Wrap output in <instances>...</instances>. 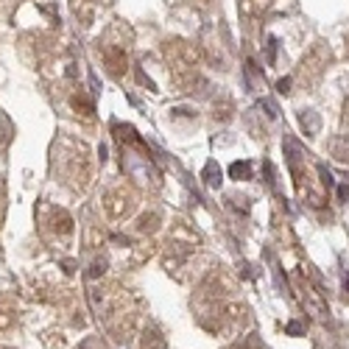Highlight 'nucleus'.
Returning a JSON list of instances; mask_svg holds the SVG:
<instances>
[{"instance_id": "obj_8", "label": "nucleus", "mask_w": 349, "mask_h": 349, "mask_svg": "<svg viewBox=\"0 0 349 349\" xmlns=\"http://www.w3.org/2000/svg\"><path fill=\"white\" fill-rule=\"evenodd\" d=\"M332 154H335V159H341V162H349V140L346 137L335 140V145H332Z\"/></svg>"}, {"instance_id": "obj_17", "label": "nucleus", "mask_w": 349, "mask_h": 349, "mask_svg": "<svg viewBox=\"0 0 349 349\" xmlns=\"http://www.w3.org/2000/svg\"><path fill=\"white\" fill-rule=\"evenodd\" d=\"M319 176H321V182H324L327 187H332V185H335V179H332V173L324 168V165H319Z\"/></svg>"}, {"instance_id": "obj_15", "label": "nucleus", "mask_w": 349, "mask_h": 349, "mask_svg": "<svg viewBox=\"0 0 349 349\" xmlns=\"http://www.w3.org/2000/svg\"><path fill=\"white\" fill-rule=\"evenodd\" d=\"M290 84H294V81H290V76L279 79V81H277V92H279V95H288V92H290Z\"/></svg>"}, {"instance_id": "obj_21", "label": "nucleus", "mask_w": 349, "mask_h": 349, "mask_svg": "<svg viewBox=\"0 0 349 349\" xmlns=\"http://www.w3.org/2000/svg\"><path fill=\"white\" fill-rule=\"evenodd\" d=\"M338 199L349 201V185H338Z\"/></svg>"}, {"instance_id": "obj_1", "label": "nucleus", "mask_w": 349, "mask_h": 349, "mask_svg": "<svg viewBox=\"0 0 349 349\" xmlns=\"http://www.w3.org/2000/svg\"><path fill=\"white\" fill-rule=\"evenodd\" d=\"M299 126H302V132H305V137H316L319 129H321L319 112H316V109H302L299 112Z\"/></svg>"}, {"instance_id": "obj_12", "label": "nucleus", "mask_w": 349, "mask_h": 349, "mask_svg": "<svg viewBox=\"0 0 349 349\" xmlns=\"http://www.w3.org/2000/svg\"><path fill=\"white\" fill-rule=\"evenodd\" d=\"M263 173H265V185H268L271 190H277V185H274V165H271L268 159L263 162Z\"/></svg>"}, {"instance_id": "obj_5", "label": "nucleus", "mask_w": 349, "mask_h": 349, "mask_svg": "<svg viewBox=\"0 0 349 349\" xmlns=\"http://www.w3.org/2000/svg\"><path fill=\"white\" fill-rule=\"evenodd\" d=\"M53 229H56V232H62V235H70V232H73V218L67 215L65 210H59L53 215Z\"/></svg>"}, {"instance_id": "obj_23", "label": "nucleus", "mask_w": 349, "mask_h": 349, "mask_svg": "<svg viewBox=\"0 0 349 349\" xmlns=\"http://www.w3.org/2000/svg\"><path fill=\"white\" fill-rule=\"evenodd\" d=\"M343 290H346V294H349V271H346V274H343Z\"/></svg>"}, {"instance_id": "obj_7", "label": "nucleus", "mask_w": 349, "mask_h": 349, "mask_svg": "<svg viewBox=\"0 0 349 349\" xmlns=\"http://www.w3.org/2000/svg\"><path fill=\"white\" fill-rule=\"evenodd\" d=\"M159 229V215L157 212H145L140 218V232H157Z\"/></svg>"}, {"instance_id": "obj_14", "label": "nucleus", "mask_w": 349, "mask_h": 349, "mask_svg": "<svg viewBox=\"0 0 349 349\" xmlns=\"http://www.w3.org/2000/svg\"><path fill=\"white\" fill-rule=\"evenodd\" d=\"M143 346L148 349V346H154V349H162L165 346V341L162 338H151V332H145V341H143Z\"/></svg>"}, {"instance_id": "obj_2", "label": "nucleus", "mask_w": 349, "mask_h": 349, "mask_svg": "<svg viewBox=\"0 0 349 349\" xmlns=\"http://www.w3.org/2000/svg\"><path fill=\"white\" fill-rule=\"evenodd\" d=\"M201 179H204V185L207 187H221V182H223V176H221V168H218V162L215 159H210V162L204 165V170H201Z\"/></svg>"}, {"instance_id": "obj_22", "label": "nucleus", "mask_w": 349, "mask_h": 349, "mask_svg": "<svg viewBox=\"0 0 349 349\" xmlns=\"http://www.w3.org/2000/svg\"><path fill=\"white\" fill-rule=\"evenodd\" d=\"M98 157H101V162H106V157H109V148H106V145H98Z\"/></svg>"}, {"instance_id": "obj_4", "label": "nucleus", "mask_w": 349, "mask_h": 349, "mask_svg": "<svg viewBox=\"0 0 349 349\" xmlns=\"http://www.w3.org/2000/svg\"><path fill=\"white\" fill-rule=\"evenodd\" d=\"M106 62H109V67H112V76H121L123 67H126V53H123L121 48H109L106 50Z\"/></svg>"}, {"instance_id": "obj_3", "label": "nucleus", "mask_w": 349, "mask_h": 349, "mask_svg": "<svg viewBox=\"0 0 349 349\" xmlns=\"http://www.w3.org/2000/svg\"><path fill=\"white\" fill-rule=\"evenodd\" d=\"M229 176L235 182H249L252 179V162L249 159H238V162L229 165Z\"/></svg>"}, {"instance_id": "obj_6", "label": "nucleus", "mask_w": 349, "mask_h": 349, "mask_svg": "<svg viewBox=\"0 0 349 349\" xmlns=\"http://www.w3.org/2000/svg\"><path fill=\"white\" fill-rule=\"evenodd\" d=\"M70 103H73V109L84 112L87 118H92V114H95V106H92V101H87L84 95H73V98H70Z\"/></svg>"}, {"instance_id": "obj_16", "label": "nucleus", "mask_w": 349, "mask_h": 349, "mask_svg": "<svg viewBox=\"0 0 349 349\" xmlns=\"http://www.w3.org/2000/svg\"><path fill=\"white\" fill-rule=\"evenodd\" d=\"M137 81H140L143 87H148V90H154V92H157V84H154V81H151L148 76H145V73L140 70V67H137Z\"/></svg>"}, {"instance_id": "obj_20", "label": "nucleus", "mask_w": 349, "mask_h": 349, "mask_svg": "<svg viewBox=\"0 0 349 349\" xmlns=\"http://www.w3.org/2000/svg\"><path fill=\"white\" fill-rule=\"evenodd\" d=\"M62 268H65V274H76V260H62Z\"/></svg>"}, {"instance_id": "obj_19", "label": "nucleus", "mask_w": 349, "mask_h": 349, "mask_svg": "<svg viewBox=\"0 0 349 349\" xmlns=\"http://www.w3.org/2000/svg\"><path fill=\"white\" fill-rule=\"evenodd\" d=\"M243 349H260V335H257V332H252V335H249V341L243 343Z\"/></svg>"}, {"instance_id": "obj_9", "label": "nucleus", "mask_w": 349, "mask_h": 349, "mask_svg": "<svg viewBox=\"0 0 349 349\" xmlns=\"http://www.w3.org/2000/svg\"><path fill=\"white\" fill-rule=\"evenodd\" d=\"M106 260H103V257H98L95 260V263H92L90 265V271H87V277H90V279H98V277H103V274H106Z\"/></svg>"}, {"instance_id": "obj_18", "label": "nucleus", "mask_w": 349, "mask_h": 349, "mask_svg": "<svg viewBox=\"0 0 349 349\" xmlns=\"http://www.w3.org/2000/svg\"><path fill=\"white\" fill-rule=\"evenodd\" d=\"M274 62H277V39L271 36L268 39V65H274Z\"/></svg>"}, {"instance_id": "obj_11", "label": "nucleus", "mask_w": 349, "mask_h": 349, "mask_svg": "<svg viewBox=\"0 0 349 349\" xmlns=\"http://www.w3.org/2000/svg\"><path fill=\"white\" fill-rule=\"evenodd\" d=\"M212 118H218V121H229V118H232V103L223 101L221 106H218L215 112H212Z\"/></svg>"}, {"instance_id": "obj_13", "label": "nucleus", "mask_w": 349, "mask_h": 349, "mask_svg": "<svg viewBox=\"0 0 349 349\" xmlns=\"http://www.w3.org/2000/svg\"><path fill=\"white\" fill-rule=\"evenodd\" d=\"M257 106H260V109H265V114H268L271 121H274V118L279 114V112H277V106H274V101H265V98H263V101H260Z\"/></svg>"}, {"instance_id": "obj_10", "label": "nucleus", "mask_w": 349, "mask_h": 349, "mask_svg": "<svg viewBox=\"0 0 349 349\" xmlns=\"http://www.w3.org/2000/svg\"><path fill=\"white\" fill-rule=\"evenodd\" d=\"M305 321H299V319H294V321H288V324H285V332H288V335H294V338H299V335H305Z\"/></svg>"}]
</instances>
